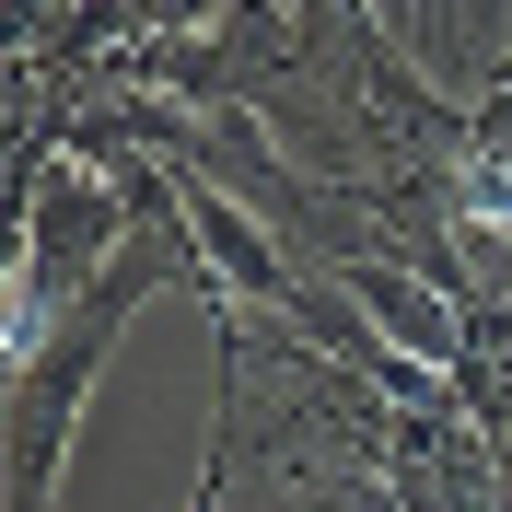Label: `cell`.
Instances as JSON below:
<instances>
[{
	"label": "cell",
	"mask_w": 512,
	"mask_h": 512,
	"mask_svg": "<svg viewBox=\"0 0 512 512\" xmlns=\"http://www.w3.org/2000/svg\"><path fill=\"white\" fill-rule=\"evenodd\" d=\"M187 280H210L198 233H152L82 303H59L24 338V361H12V478H0V512H59V466H70V431H82V408H94V384H105V350L128 338V315L152 291H187Z\"/></svg>",
	"instance_id": "obj_1"
},
{
	"label": "cell",
	"mask_w": 512,
	"mask_h": 512,
	"mask_svg": "<svg viewBox=\"0 0 512 512\" xmlns=\"http://www.w3.org/2000/svg\"><path fill=\"white\" fill-rule=\"evenodd\" d=\"M338 280H350V303L396 338V350H419L431 373H478V303L466 291H443L431 268H396V256H338Z\"/></svg>",
	"instance_id": "obj_2"
},
{
	"label": "cell",
	"mask_w": 512,
	"mask_h": 512,
	"mask_svg": "<svg viewBox=\"0 0 512 512\" xmlns=\"http://www.w3.org/2000/svg\"><path fill=\"white\" fill-rule=\"evenodd\" d=\"M268 512H384V501H361V489H326V478H303V466H268Z\"/></svg>",
	"instance_id": "obj_3"
}]
</instances>
